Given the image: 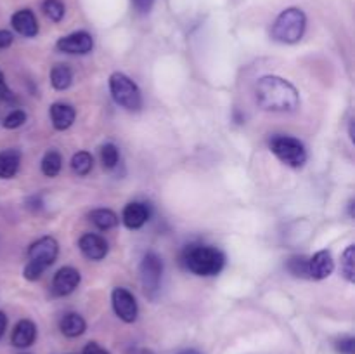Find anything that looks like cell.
<instances>
[{
  "label": "cell",
  "instance_id": "44dd1931",
  "mask_svg": "<svg viewBox=\"0 0 355 354\" xmlns=\"http://www.w3.org/2000/svg\"><path fill=\"white\" fill-rule=\"evenodd\" d=\"M61 167H62V156L59 155L58 151L51 149L44 155L42 158V172L44 176L47 177H55L59 172H61Z\"/></svg>",
  "mask_w": 355,
  "mask_h": 354
},
{
  "label": "cell",
  "instance_id": "5b68a950",
  "mask_svg": "<svg viewBox=\"0 0 355 354\" xmlns=\"http://www.w3.org/2000/svg\"><path fill=\"white\" fill-rule=\"evenodd\" d=\"M110 90L114 103L128 111H139L142 106V96L137 83L125 73H113L110 76Z\"/></svg>",
  "mask_w": 355,
  "mask_h": 354
},
{
  "label": "cell",
  "instance_id": "836d02e7",
  "mask_svg": "<svg viewBox=\"0 0 355 354\" xmlns=\"http://www.w3.org/2000/svg\"><path fill=\"white\" fill-rule=\"evenodd\" d=\"M135 354H155V353H153V351H149V349H139Z\"/></svg>",
  "mask_w": 355,
  "mask_h": 354
},
{
  "label": "cell",
  "instance_id": "7a4b0ae2",
  "mask_svg": "<svg viewBox=\"0 0 355 354\" xmlns=\"http://www.w3.org/2000/svg\"><path fill=\"white\" fill-rule=\"evenodd\" d=\"M182 264L198 276H217L225 264V255L215 246L189 245L182 253Z\"/></svg>",
  "mask_w": 355,
  "mask_h": 354
},
{
  "label": "cell",
  "instance_id": "d4e9b609",
  "mask_svg": "<svg viewBox=\"0 0 355 354\" xmlns=\"http://www.w3.org/2000/svg\"><path fill=\"white\" fill-rule=\"evenodd\" d=\"M288 271L297 278H311L309 274V259L304 255H295L288 260Z\"/></svg>",
  "mask_w": 355,
  "mask_h": 354
},
{
  "label": "cell",
  "instance_id": "277c9868",
  "mask_svg": "<svg viewBox=\"0 0 355 354\" xmlns=\"http://www.w3.org/2000/svg\"><path fill=\"white\" fill-rule=\"evenodd\" d=\"M307 17L298 7H290L277 16L272 24V38L281 44H297L305 33Z\"/></svg>",
  "mask_w": 355,
  "mask_h": 354
},
{
  "label": "cell",
  "instance_id": "7402d4cb",
  "mask_svg": "<svg viewBox=\"0 0 355 354\" xmlns=\"http://www.w3.org/2000/svg\"><path fill=\"white\" fill-rule=\"evenodd\" d=\"M94 167V156L89 151H78L71 158L73 172L78 176H87Z\"/></svg>",
  "mask_w": 355,
  "mask_h": 354
},
{
  "label": "cell",
  "instance_id": "ac0fdd59",
  "mask_svg": "<svg viewBox=\"0 0 355 354\" xmlns=\"http://www.w3.org/2000/svg\"><path fill=\"white\" fill-rule=\"evenodd\" d=\"M21 155L19 151L14 149H7V151L0 153V179H10L19 170Z\"/></svg>",
  "mask_w": 355,
  "mask_h": 354
},
{
  "label": "cell",
  "instance_id": "1f68e13d",
  "mask_svg": "<svg viewBox=\"0 0 355 354\" xmlns=\"http://www.w3.org/2000/svg\"><path fill=\"white\" fill-rule=\"evenodd\" d=\"M12 40H14V37H12V33H10V31L0 30V51L10 47V45H12Z\"/></svg>",
  "mask_w": 355,
  "mask_h": 354
},
{
  "label": "cell",
  "instance_id": "83f0119b",
  "mask_svg": "<svg viewBox=\"0 0 355 354\" xmlns=\"http://www.w3.org/2000/svg\"><path fill=\"white\" fill-rule=\"evenodd\" d=\"M335 347L340 354H355V339L350 335L342 337L336 340Z\"/></svg>",
  "mask_w": 355,
  "mask_h": 354
},
{
  "label": "cell",
  "instance_id": "3957f363",
  "mask_svg": "<svg viewBox=\"0 0 355 354\" xmlns=\"http://www.w3.org/2000/svg\"><path fill=\"white\" fill-rule=\"evenodd\" d=\"M58 253L59 245L52 236H44V238L37 239L28 250V259L30 260L24 267L23 276L30 281L38 280L44 274V271L55 262Z\"/></svg>",
  "mask_w": 355,
  "mask_h": 354
},
{
  "label": "cell",
  "instance_id": "4dcf8cb0",
  "mask_svg": "<svg viewBox=\"0 0 355 354\" xmlns=\"http://www.w3.org/2000/svg\"><path fill=\"white\" fill-rule=\"evenodd\" d=\"M82 354H110L104 347H101L97 342H89L85 347H83Z\"/></svg>",
  "mask_w": 355,
  "mask_h": 354
},
{
  "label": "cell",
  "instance_id": "8992f818",
  "mask_svg": "<svg viewBox=\"0 0 355 354\" xmlns=\"http://www.w3.org/2000/svg\"><path fill=\"white\" fill-rule=\"evenodd\" d=\"M270 151L277 156L283 163L300 169L307 162V149L304 142L291 135H276L270 139Z\"/></svg>",
  "mask_w": 355,
  "mask_h": 354
},
{
  "label": "cell",
  "instance_id": "e0dca14e",
  "mask_svg": "<svg viewBox=\"0 0 355 354\" xmlns=\"http://www.w3.org/2000/svg\"><path fill=\"white\" fill-rule=\"evenodd\" d=\"M59 328H61L62 335L69 337V339H75V337H80L87 328L85 319L82 318L76 312H68V314L62 316L61 323H59Z\"/></svg>",
  "mask_w": 355,
  "mask_h": 354
},
{
  "label": "cell",
  "instance_id": "d6a6232c",
  "mask_svg": "<svg viewBox=\"0 0 355 354\" xmlns=\"http://www.w3.org/2000/svg\"><path fill=\"white\" fill-rule=\"evenodd\" d=\"M6 328H7V316H6V312L0 311V339H2Z\"/></svg>",
  "mask_w": 355,
  "mask_h": 354
},
{
  "label": "cell",
  "instance_id": "52a82bcc",
  "mask_svg": "<svg viewBox=\"0 0 355 354\" xmlns=\"http://www.w3.org/2000/svg\"><path fill=\"white\" fill-rule=\"evenodd\" d=\"M163 260L156 252H148L141 262V281L144 294L149 298H155L162 287Z\"/></svg>",
  "mask_w": 355,
  "mask_h": 354
},
{
  "label": "cell",
  "instance_id": "ba28073f",
  "mask_svg": "<svg viewBox=\"0 0 355 354\" xmlns=\"http://www.w3.org/2000/svg\"><path fill=\"white\" fill-rule=\"evenodd\" d=\"M111 302H113L114 312H116V316L121 321L134 323L135 319H137V301H135V297L127 290V288H114L113 294H111Z\"/></svg>",
  "mask_w": 355,
  "mask_h": 354
},
{
  "label": "cell",
  "instance_id": "8fae6325",
  "mask_svg": "<svg viewBox=\"0 0 355 354\" xmlns=\"http://www.w3.org/2000/svg\"><path fill=\"white\" fill-rule=\"evenodd\" d=\"M80 250H82L83 255L90 260H101L107 255V242L99 235H94V233H87L80 238L78 243Z\"/></svg>",
  "mask_w": 355,
  "mask_h": 354
},
{
  "label": "cell",
  "instance_id": "5bb4252c",
  "mask_svg": "<svg viewBox=\"0 0 355 354\" xmlns=\"http://www.w3.org/2000/svg\"><path fill=\"white\" fill-rule=\"evenodd\" d=\"M35 339H37V326H35V323L31 319L17 321V325L12 330V337H10L12 346L24 349V347H30L35 342Z\"/></svg>",
  "mask_w": 355,
  "mask_h": 354
},
{
  "label": "cell",
  "instance_id": "2e32d148",
  "mask_svg": "<svg viewBox=\"0 0 355 354\" xmlns=\"http://www.w3.org/2000/svg\"><path fill=\"white\" fill-rule=\"evenodd\" d=\"M75 110L66 103H54L51 106V120L55 130H66L75 121Z\"/></svg>",
  "mask_w": 355,
  "mask_h": 354
},
{
  "label": "cell",
  "instance_id": "ffe728a7",
  "mask_svg": "<svg viewBox=\"0 0 355 354\" xmlns=\"http://www.w3.org/2000/svg\"><path fill=\"white\" fill-rule=\"evenodd\" d=\"M73 82V71L68 65H55L51 69V83L55 90H66Z\"/></svg>",
  "mask_w": 355,
  "mask_h": 354
},
{
  "label": "cell",
  "instance_id": "30bf717a",
  "mask_svg": "<svg viewBox=\"0 0 355 354\" xmlns=\"http://www.w3.org/2000/svg\"><path fill=\"white\" fill-rule=\"evenodd\" d=\"M82 276H80V271H76L75 267H61L58 273L54 274V280H52V292H54L58 297H66V295L73 294V292L78 288Z\"/></svg>",
  "mask_w": 355,
  "mask_h": 354
},
{
  "label": "cell",
  "instance_id": "603a6c76",
  "mask_svg": "<svg viewBox=\"0 0 355 354\" xmlns=\"http://www.w3.org/2000/svg\"><path fill=\"white\" fill-rule=\"evenodd\" d=\"M42 10H44L45 16L49 17L51 21H54V23H59V21L64 17V3L61 2V0H45L44 3H42Z\"/></svg>",
  "mask_w": 355,
  "mask_h": 354
},
{
  "label": "cell",
  "instance_id": "4316f807",
  "mask_svg": "<svg viewBox=\"0 0 355 354\" xmlns=\"http://www.w3.org/2000/svg\"><path fill=\"white\" fill-rule=\"evenodd\" d=\"M26 121V113L23 110H16L12 113H9L3 120V127L6 128H17Z\"/></svg>",
  "mask_w": 355,
  "mask_h": 354
},
{
  "label": "cell",
  "instance_id": "f1b7e54d",
  "mask_svg": "<svg viewBox=\"0 0 355 354\" xmlns=\"http://www.w3.org/2000/svg\"><path fill=\"white\" fill-rule=\"evenodd\" d=\"M132 6L139 14H148L155 6V0H132Z\"/></svg>",
  "mask_w": 355,
  "mask_h": 354
},
{
  "label": "cell",
  "instance_id": "7c38bea8",
  "mask_svg": "<svg viewBox=\"0 0 355 354\" xmlns=\"http://www.w3.org/2000/svg\"><path fill=\"white\" fill-rule=\"evenodd\" d=\"M333 271H335V262L328 250H319L312 259H309V274L312 280H326L331 276Z\"/></svg>",
  "mask_w": 355,
  "mask_h": 354
},
{
  "label": "cell",
  "instance_id": "4fadbf2b",
  "mask_svg": "<svg viewBox=\"0 0 355 354\" xmlns=\"http://www.w3.org/2000/svg\"><path fill=\"white\" fill-rule=\"evenodd\" d=\"M121 219H123V224L128 229H141L149 221L148 205L141 203V201H132L123 208Z\"/></svg>",
  "mask_w": 355,
  "mask_h": 354
},
{
  "label": "cell",
  "instance_id": "f546056e",
  "mask_svg": "<svg viewBox=\"0 0 355 354\" xmlns=\"http://www.w3.org/2000/svg\"><path fill=\"white\" fill-rule=\"evenodd\" d=\"M0 99H2V101H12L14 99L12 92H10V89L7 87L6 78H3L2 71H0Z\"/></svg>",
  "mask_w": 355,
  "mask_h": 354
},
{
  "label": "cell",
  "instance_id": "6da1fadb",
  "mask_svg": "<svg viewBox=\"0 0 355 354\" xmlns=\"http://www.w3.org/2000/svg\"><path fill=\"white\" fill-rule=\"evenodd\" d=\"M255 96L260 108L276 113H290L300 104V96L293 83L276 75L260 78L255 87Z\"/></svg>",
  "mask_w": 355,
  "mask_h": 354
},
{
  "label": "cell",
  "instance_id": "9a60e30c",
  "mask_svg": "<svg viewBox=\"0 0 355 354\" xmlns=\"http://www.w3.org/2000/svg\"><path fill=\"white\" fill-rule=\"evenodd\" d=\"M10 23H12L14 30L23 37L31 38L38 33V21L30 9H21L14 12Z\"/></svg>",
  "mask_w": 355,
  "mask_h": 354
},
{
  "label": "cell",
  "instance_id": "9c48e42d",
  "mask_svg": "<svg viewBox=\"0 0 355 354\" xmlns=\"http://www.w3.org/2000/svg\"><path fill=\"white\" fill-rule=\"evenodd\" d=\"M58 49L66 54H89L94 49V38L87 31H75L59 38Z\"/></svg>",
  "mask_w": 355,
  "mask_h": 354
},
{
  "label": "cell",
  "instance_id": "e575fe53",
  "mask_svg": "<svg viewBox=\"0 0 355 354\" xmlns=\"http://www.w3.org/2000/svg\"><path fill=\"white\" fill-rule=\"evenodd\" d=\"M182 354H194V353H191V351H189V353H182Z\"/></svg>",
  "mask_w": 355,
  "mask_h": 354
},
{
  "label": "cell",
  "instance_id": "484cf974",
  "mask_svg": "<svg viewBox=\"0 0 355 354\" xmlns=\"http://www.w3.org/2000/svg\"><path fill=\"white\" fill-rule=\"evenodd\" d=\"M354 260H355V246L349 245L342 255V271H343V276H345L350 283H354L355 281Z\"/></svg>",
  "mask_w": 355,
  "mask_h": 354
},
{
  "label": "cell",
  "instance_id": "d6986e66",
  "mask_svg": "<svg viewBox=\"0 0 355 354\" xmlns=\"http://www.w3.org/2000/svg\"><path fill=\"white\" fill-rule=\"evenodd\" d=\"M89 217L90 221H92V224L96 226V228L103 229V231L116 228L118 222H120L118 215L114 214L113 210H110V208H97V210H92Z\"/></svg>",
  "mask_w": 355,
  "mask_h": 354
},
{
  "label": "cell",
  "instance_id": "cb8c5ba5",
  "mask_svg": "<svg viewBox=\"0 0 355 354\" xmlns=\"http://www.w3.org/2000/svg\"><path fill=\"white\" fill-rule=\"evenodd\" d=\"M101 160H103L104 169L111 170L118 165L120 162V151H118L116 146L113 142H106V144L101 148Z\"/></svg>",
  "mask_w": 355,
  "mask_h": 354
}]
</instances>
